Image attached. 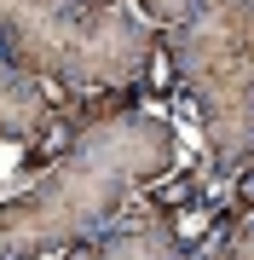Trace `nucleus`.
Instances as JSON below:
<instances>
[{
    "label": "nucleus",
    "instance_id": "nucleus-2",
    "mask_svg": "<svg viewBox=\"0 0 254 260\" xmlns=\"http://www.w3.org/2000/svg\"><path fill=\"white\" fill-rule=\"evenodd\" d=\"M162 35L168 29H151L127 6L87 12L76 0H0V58L64 93L139 81Z\"/></svg>",
    "mask_w": 254,
    "mask_h": 260
},
{
    "label": "nucleus",
    "instance_id": "nucleus-1",
    "mask_svg": "<svg viewBox=\"0 0 254 260\" xmlns=\"http://www.w3.org/2000/svg\"><path fill=\"white\" fill-rule=\"evenodd\" d=\"M179 168V127L162 110H122L81 127L0 208V260H47L76 237H98L151 179Z\"/></svg>",
    "mask_w": 254,
    "mask_h": 260
},
{
    "label": "nucleus",
    "instance_id": "nucleus-10",
    "mask_svg": "<svg viewBox=\"0 0 254 260\" xmlns=\"http://www.w3.org/2000/svg\"><path fill=\"white\" fill-rule=\"evenodd\" d=\"M76 6H87V12H98V6H122V0H76Z\"/></svg>",
    "mask_w": 254,
    "mask_h": 260
},
{
    "label": "nucleus",
    "instance_id": "nucleus-5",
    "mask_svg": "<svg viewBox=\"0 0 254 260\" xmlns=\"http://www.w3.org/2000/svg\"><path fill=\"white\" fill-rule=\"evenodd\" d=\"M47 110H52V93H47V81L0 58V139L23 145L29 133H35L41 121H47Z\"/></svg>",
    "mask_w": 254,
    "mask_h": 260
},
{
    "label": "nucleus",
    "instance_id": "nucleus-9",
    "mask_svg": "<svg viewBox=\"0 0 254 260\" xmlns=\"http://www.w3.org/2000/svg\"><path fill=\"white\" fill-rule=\"evenodd\" d=\"M58 260H98V243H93V237H76V243L58 249Z\"/></svg>",
    "mask_w": 254,
    "mask_h": 260
},
{
    "label": "nucleus",
    "instance_id": "nucleus-7",
    "mask_svg": "<svg viewBox=\"0 0 254 260\" xmlns=\"http://www.w3.org/2000/svg\"><path fill=\"white\" fill-rule=\"evenodd\" d=\"M191 260H254V225H248V220H237L231 232H220L202 254H191Z\"/></svg>",
    "mask_w": 254,
    "mask_h": 260
},
{
    "label": "nucleus",
    "instance_id": "nucleus-6",
    "mask_svg": "<svg viewBox=\"0 0 254 260\" xmlns=\"http://www.w3.org/2000/svg\"><path fill=\"white\" fill-rule=\"evenodd\" d=\"M76 133H81V127H76V116H69V104H58V99H52L47 121H41V127L23 139V174L35 179L41 168H52V162L69 150V139H76Z\"/></svg>",
    "mask_w": 254,
    "mask_h": 260
},
{
    "label": "nucleus",
    "instance_id": "nucleus-8",
    "mask_svg": "<svg viewBox=\"0 0 254 260\" xmlns=\"http://www.w3.org/2000/svg\"><path fill=\"white\" fill-rule=\"evenodd\" d=\"M133 6L144 12V23H151V29H173V23H185L202 0H133Z\"/></svg>",
    "mask_w": 254,
    "mask_h": 260
},
{
    "label": "nucleus",
    "instance_id": "nucleus-3",
    "mask_svg": "<svg viewBox=\"0 0 254 260\" xmlns=\"http://www.w3.org/2000/svg\"><path fill=\"white\" fill-rule=\"evenodd\" d=\"M179 70V99L202 121L208 179L243 174L254 156V0H202L185 23L168 29Z\"/></svg>",
    "mask_w": 254,
    "mask_h": 260
},
{
    "label": "nucleus",
    "instance_id": "nucleus-4",
    "mask_svg": "<svg viewBox=\"0 0 254 260\" xmlns=\"http://www.w3.org/2000/svg\"><path fill=\"white\" fill-rule=\"evenodd\" d=\"M93 243H98V260H191L185 225L168 214H133V220L116 214Z\"/></svg>",
    "mask_w": 254,
    "mask_h": 260
}]
</instances>
